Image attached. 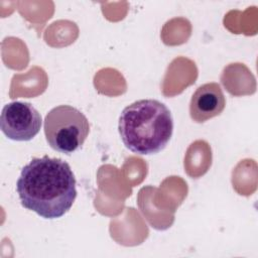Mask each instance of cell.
Masks as SVG:
<instances>
[{
  "label": "cell",
  "mask_w": 258,
  "mask_h": 258,
  "mask_svg": "<svg viewBox=\"0 0 258 258\" xmlns=\"http://www.w3.org/2000/svg\"><path fill=\"white\" fill-rule=\"evenodd\" d=\"M16 191L25 209L44 219H57L73 207L77 198L76 178L68 162L44 155L24 165Z\"/></svg>",
  "instance_id": "obj_1"
},
{
  "label": "cell",
  "mask_w": 258,
  "mask_h": 258,
  "mask_svg": "<svg viewBox=\"0 0 258 258\" xmlns=\"http://www.w3.org/2000/svg\"><path fill=\"white\" fill-rule=\"evenodd\" d=\"M118 129L126 148L140 155H150L163 150L169 142L173 119L163 103L143 99L123 109Z\"/></svg>",
  "instance_id": "obj_2"
},
{
  "label": "cell",
  "mask_w": 258,
  "mask_h": 258,
  "mask_svg": "<svg viewBox=\"0 0 258 258\" xmlns=\"http://www.w3.org/2000/svg\"><path fill=\"white\" fill-rule=\"evenodd\" d=\"M43 129L48 145L55 151L70 155L83 146L90 132V124L77 108L59 105L46 114Z\"/></svg>",
  "instance_id": "obj_3"
},
{
  "label": "cell",
  "mask_w": 258,
  "mask_h": 258,
  "mask_svg": "<svg viewBox=\"0 0 258 258\" xmlns=\"http://www.w3.org/2000/svg\"><path fill=\"white\" fill-rule=\"evenodd\" d=\"M1 131L15 141H29L34 138L41 127L39 112L28 102L15 101L6 104L1 113Z\"/></svg>",
  "instance_id": "obj_4"
},
{
  "label": "cell",
  "mask_w": 258,
  "mask_h": 258,
  "mask_svg": "<svg viewBox=\"0 0 258 258\" xmlns=\"http://www.w3.org/2000/svg\"><path fill=\"white\" fill-rule=\"evenodd\" d=\"M226 106V99L218 83L200 86L192 94L189 103L190 118L197 123H204L219 116Z\"/></svg>",
  "instance_id": "obj_5"
}]
</instances>
